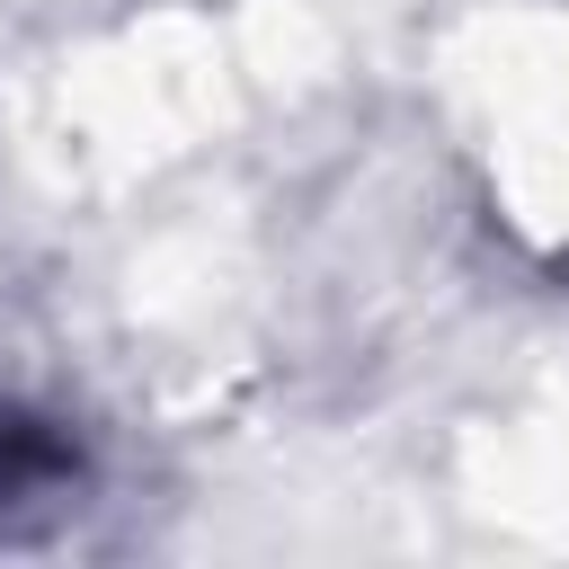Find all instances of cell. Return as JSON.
Wrapping results in <instances>:
<instances>
[{
  "instance_id": "1",
  "label": "cell",
  "mask_w": 569,
  "mask_h": 569,
  "mask_svg": "<svg viewBox=\"0 0 569 569\" xmlns=\"http://www.w3.org/2000/svg\"><path fill=\"white\" fill-rule=\"evenodd\" d=\"M71 480H80V445H71V427H53V418L0 400V516L62 507Z\"/></svg>"
}]
</instances>
